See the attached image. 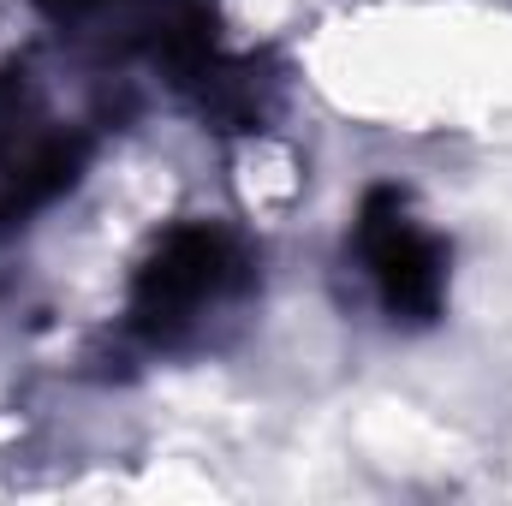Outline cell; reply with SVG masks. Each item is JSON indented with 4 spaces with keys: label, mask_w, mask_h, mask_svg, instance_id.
<instances>
[{
    "label": "cell",
    "mask_w": 512,
    "mask_h": 506,
    "mask_svg": "<svg viewBox=\"0 0 512 506\" xmlns=\"http://www.w3.org/2000/svg\"><path fill=\"white\" fill-rule=\"evenodd\" d=\"M352 251L393 328H429L447 310V239L417 215L411 191L370 185L352 221Z\"/></svg>",
    "instance_id": "cell-2"
},
{
    "label": "cell",
    "mask_w": 512,
    "mask_h": 506,
    "mask_svg": "<svg viewBox=\"0 0 512 506\" xmlns=\"http://www.w3.org/2000/svg\"><path fill=\"white\" fill-rule=\"evenodd\" d=\"M251 286V251L221 221H179L167 227L131 274L126 316L149 346L197 340L221 310H233Z\"/></svg>",
    "instance_id": "cell-1"
},
{
    "label": "cell",
    "mask_w": 512,
    "mask_h": 506,
    "mask_svg": "<svg viewBox=\"0 0 512 506\" xmlns=\"http://www.w3.org/2000/svg\"><path fill=\"white\" fill-rule=\"evenodd\" d=\"M54 18H78V12H96V6H108V0H42Z\"/></svg>",
    "instance_id": "cell-3"
}]
</instances>
